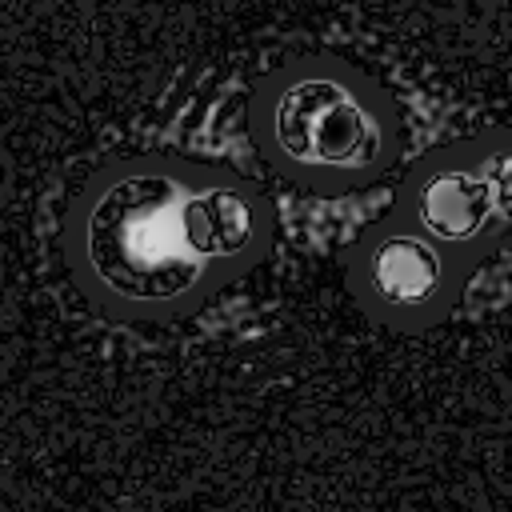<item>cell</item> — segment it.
<instances>
[{"label": "cell", "instance_id": "1", "mask_svg": "<svg viewBox=\"0 0 512 512\" xmlns=\"http://www.w3.org/2000/svg\"><path fill=\"white\" fill-rule=\"evenodd\" d=\"M96 276L132 300H168L204 272V248L192 232V196L168 176H128L88 212L84 228Z\"/></svg>", "mask_w": 512, "mask_h": 512}, {"label": "cell", "instance_id": "2", "mask_svg": "<svg viewBox=\"0 0 512 512\" xmlns=\"http://www.w3.org/2000/svg\"><path fill=\"white\" fill-rule=\"evenodd\" d=\"M272 132L280 152L300 164L360 168L380 152V124L336 80L292 84L276 100Z\"/></svg>", "mask_w": 512, "mask_h": 512}, {"label": "cell", "instance_id": "3", "mask_svg": "<svg viewBox=\"0 0 512 512\" xmlns=\"http://www.w3.org/2000/svg\"><path fill=\"white\" fill-rule=\"evenodd\" d=\"M416 212H420V224L436 236V240H472L484 220L492 216V196H488V184L484 176H472V172H436L420 196H416Z\"/></svg>", "mask_w": 512, "mask_h": 512}, {"label": "cell", "instance_id": "4", "mask_svg": "<svg viewBox=\"0 0 512 512\" xmlns=\"http://www.w3.org/2000/svg\"><path fill=\"white\" fill-rule=\"evenodd\" d=\"M440 284V256L416 236H392L372 252V288L392 308L424 304Z\"/></svg>", "mask_w": 512, "mask_h": 512}, {"label": "cell", "instance_id": "5", "mask_svg": "<svg viewBox=\"0 0 512 512\" xmlns=\"http://www.w3.org/2000/svg\"><path fill=\"white\" fill-rule=\"evenodd\" d=\"M192 232L196 244L204 248V256H232L240 248H248L256 224H252V208L244 196L216 188V192H200L192 196Z\"/></svg>", "mask_w": 512, "mask_h": 512}, {"label": "cell", "instance_id": "6", "mask_svg": "<svg viewBox=\"0 0 512 512\" xmlns=\"http://www.w3.org/2000/svg\"><path fill=\"white\" fill-rule=\"evenodd\" d=\"M484 184H488V196H492V212L500 220H512V152L492 156L484 164Z\"/></svg>", "mask_w": 512, "mask_h": 512}]
</instances>
